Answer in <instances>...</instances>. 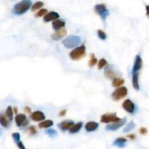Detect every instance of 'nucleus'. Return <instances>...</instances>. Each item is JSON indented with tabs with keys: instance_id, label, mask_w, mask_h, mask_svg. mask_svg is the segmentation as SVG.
<instances>
[{
	"instance_id": "obj_1",
	"label": "nucleus",
	"mask_w": 149,
	"mask_h": 149,
	"mask_svg": "<svg viewBox=\"0 0 149 149\" xmlns=\"http://www.w3.org/2000/svg\"><path fill=\"white\" fill-rule=\"evenodd\" d=\"M31 0H21L18 3L15 4L13 9V14L17 15H21L26 13L31 7Z\"/></svg>"
},
{
	"instance_id": "obj_2",
	"label": "nucleus",
	"mask_w": 149,
	"mask_h": 149,
	"mask_svg": "<svg viewBox=\"0 0 149 149\" xmlns=\"http://www.w3.org/2000/svg\"><path fill=\"white\" fill-rule=\"evenodd\" d=\"M81 39L80 36L72 35V36H68L65 39H63L62 41V44L65 47L71 49V48L77 47V45L81 43Z\"/></svg>"
},
{
	"instance_id": "obj_3",
	"label": "nucleus",
	"mask_w": 149,
	"mask_h": 149,
	"mask_svg": "<svg viewBox=\"0 0 149 149\" xmlns=\"http://www.w3.org/2000/svg\"><path fill=\"white\" fill-rule=\"evenodd\" d=\"M86 54V47L84 45L77 47L69 54L70 58L74 61H78L84 57Z\"/></svg>"
},
{
	"instance_id": "obj_4",
	"label": "nucleus",
	"mask_w": 149,
	"mask_h": 149,
	"mask_svg": "<svg viewBox=\"0 0 149 149\" xmlns=\"http://www.w3.org/2000/svg\"><path fill=\"white\" fill-rule=\"evenodd\" d=\"M95 13L103 19V20L107 18L109 15V11L104 4H97L94 7Z\"/></svg>"
},
{
	"instance_id": "obj_5",
	"label": "nucleus",
	"mask_w": 149,
	"mask_h": 149,
	"mask_svg": "<svg viewBox=\"0 0 149 149\" xmlns=\"http://www.w3.org/2000/svg\"><path fill=\"white\" fill-rule=\"evenodd\" d=\"M128 93V90L127 89V87H118L117 89L114 90L113 92L111 95L112 98L113 99L116 101H118V100H121V99L124 98L125 96H127Z\"/></svg>"
},
{
	"instance_id": "obj_6",
	"label": "nucleus",
	"mask_w": 149,
	"mask_h": 149,
	"mask_svg": "<svg viewBox=\"0 0 149 149\" xmlns=\"http://www.w3.org/2000/svg\"><path fill=\"white\" fill-rule=\"evenodd\" d=\"M15 124L18 127H25L29 125V122L27 119V117L25 114L23 113H18L15 117Z\"/></svg>"
},
{
	"instance_id": "obj_7",
	"label": "nucleus",
	"mask_w": 149,
	"mask_h": 149,
	"mask_svg": "<svg viewBox=\"0 0 149 149\" xmlns=\"http://www.w3.org/2000/svg\"><path fill=\"white\" fill-rule=\"evenodd\" d=\"M127 122L126 118H124V119H121L120 120L116 121V122H112L111 124H109L106 127V130L109 131H116L117 130H119V128L122 127Z\"/></svg>"
},
{
	"instance_id": "obj_8",
	"label": "nucleus",
	"mask_w": 149,
	"mask_h": 149,
	"mask_svg": "<svg viewBox=\"0 0 149 149\" xmlns=\"http://www.w3.org/2000/svg\"><path fill=\"white\" fill-rule=\"evenodd\" d=\"M120 119V118L116 116V113H106V114L102 115L100 118V122L102 123H112Z\"/></svg>"
},
{
	"instance_id": "obj_9",
	"label": "nucleus",
	"mask_w": 149,
	"mask_h": 149,
	"mask_svg": "<svg viewBox=\"0 0 149 149\" xmlns=\"http://www.w3.org/2000/svg\"><path fill=\"white\" fill-rule=\"evenodd\" d=\"M122 108L130 113H133L135 110V106L133 102L130 99H127L122 103Z\"/></svg>"
},
{
	"instance_id": "obj_10",
	"label": "nucleus",
	"mask_w": 149,
	"mask_h": 149,
	"mask_svg": "<svg viewBox=\"0 0 149 149\" xmlns=\"http://www.w3.org/2000/svg\"><path fill=\"white\" fill-rule=\"evenodd\" d=\"M67 34V31L65 29H61L60 30L56 31L51 36L52 39L54 41H59L62 39L64 36H66Z\"/></svg>"
},
{
	"instance_id": "obj_11",
	"label": "nucleus",
	"mask_w": 149,
	"mask_h": 149,
	"mask_svg": "<svg viewBox=\"0 0 149 149\" xmlns=\"http://www.w3.org/2000/svg\"><path fill=\"white\" fill-rule=\"evenodd\" d=\"M30 117L34 122H41V121H43L45 119V115L42 111H36L31 113Z\"/></svg>"
},
{
	"instance_id": "obj_12",
	"label": "nucleus",
	"mask_w": 149,
	"mask_h": 149,
	"mask_svg": "<svg viewBox=\"0 0 149 149\" xmlns=\"http://www.w3.org/2000/svg\"><path fill=\"white\" fill-rule=\"evenodd\" d=\"M143 67V60L139 55L135 57V63H134L133 68H132V72H138V71L142 68Z\"/></svg>"
},
{
	"instance_id": "obj_13",
	"label": "nucleus",
	"mask_w": 149,
	"mask_h": 149,
	"mask_svg": "<svg viewBox=\"0 0 149 149\" xmlns=\"http://www.w3.org/2000/svg\"><path fill=\"white\" fill-rule=\"evenodd\" d=\"M59 14L56 12H49V13H47L43 17V20L45 22H49L52 21V20H55L58 19L59 17Z\"/></svg>"
},
{
	"instance_id": "obj_14",
	"label": "nucleus",
	"mask_w": 149,
	"mask_h": 149,
	"mask_svg": "<svg viewBox=\"0 0 149 149\" xmlns=\"http://www.w3.org/2000/svg\"><path fill=\"white\" fill-rule=\"evenodd\" d=\"M74 122L71 120H65V121H63L61 122V123H59L58 125V127L62 131L65 132V131L68 130H69L70 128L73 125H74Z\"/></svg>"
},
{
	"instance_id": "obj_15",
	"label": "nucleus",
	"mask_w": 149,
	"mask_h": 149,
	"mask_svg": "<svg viewBox=\"0 0 149 149\" xmlns=\"http://www.w3.org/2000/svg\"><path fill=\"white\" fill-rule=\"evenodd\" d=\"M65 22L63 20H61V19H57V20H53L52 22V29L55 31H58L60 29H63V28L65 26Z\"/></svg>"
},
{
	"instance_id": "obj_16",
	"label": "nucleus",
	"mask_w": 149,
	"mask_h": 149,
	"mask_svg": "<svg viewBox=\"0 0 149 149\" xmlns=\"http://www.w3.org/2000/svg\"><path fill=\"white\" fill-rule=\"evenodd\" d=\"M99 127V124L95 122H87V124L85 125V130L87 132H93V131H95Z\"/></svg>"
},
{
	"instance_id": "obj_17",
	"label": "nucleus",
	"mask_w": 149,
	"mask_h": 149,
	"mask_svg": "<svg viewBox=\"0 0 149 149\" xmlns=\"http://www.w3.org/2000/svg\"><path fill=\"white\" fill-rule=\"evenodd\" d=\"M132 86L134 89L136 90H139V74L138 72H132Z\"/></svg>"
},
{
	"instance_id": "obj_18",
	"label": "nucleus",
	"mask_w": 149,
	"mask_h": 149,
	"mask_svg": "<svg viewBox=\"0 0 149 149\" xmlns=\"http://www.w3.org/2000/svg\"><path fill=\"white\" fill-rule=\"evenodd\" d=\"M127 140L125 138H118L113 141V145L114 146L118 147V148H124L127 143Z\"/></svg>"
},
{
	"instance_id": "obj_19",
	"label": "nucleus",
	"mask_w": 149,
	"mask_h": 149,
	"mask_svg": "<svg viewBox=\"0 0 149 149\" xmlns=\"http://www.w3.org/2000/svg\"><path fill=\"white\" fill-rule=\"evenodd\" d=\"M82 126H83V122H81L74 124V125L71 126V127L69 129V132L71 134L77 133L78 132H79L80 130H81V127H82Z\"/></svg>"
},
{
	"instance_id": "obj_20",
	"label": "nucleus",
	"mask_w": 149,
	"mask_h": 149,
	"mask_svg": "<svg viewBox=\"0 0 149 149\" xmlns=\"http://www.w3.org/2000/svg\"><path fill=\"white\" fill-rule=\"evenodd\" d=\"M105 76L107 77L108 79H113L116 78V74H115L114 71H113V69L109 67H107V68L105 69L104 71Z\"/></svg>"
},
{
	"instance_id": "obj_21",
	"label": "nucleus",
	"mask_w": 149,
	"mask_h": 149,
	"mask_svg": "<svg viewBox=\"0 0 149 149\" xmlns=\"http://www.w3.org/2000/svg\"><path fill=\"white\" fill-rule=\"evenodd\" d=\"M0 124L4 128H8L10 125V121L4 116V115L1 114L0 116Z\"/></svg>"
},
{
	"instance_id": "obj_22",
	"label": "nucleus",
	"mask_w": 149,
	"mask_h": 149,
	"mask_svg": "<svg viewBox=\"0 0 149 149\" xmlns=\"http://www.w3.org/2000/svg\"><path fill=\"white\" fill-rule=\"evenodd\" d=\"M54 124L53 121L50 120V119H47V120L43 121V122H41L39 124V128H49L51 126H52Z\"/></svg>"
},
{
	"instance_id": "obj_23",
	"label": "nucleus",
	"mask_w": 149,
	"mask_h": 149,
	"mask_svg": "<svg viewBox=\"0 0 149 149\" xmlns=\"http://www.w3.org/2000/svg\"><path fill=\"white\" fill-rule=\"evenodd\" d=\"M125 83V80L121 78H115L112 81V85L114 87H119Z\"/></svg>"
},
{
	"instance_id": "obj_24",
	"label": "nucleus",
	"mask_w": 149,
	"mask_h": 149,
	"mask_svg": "<svg viewBox=\"0 0 149 149\" xmlns=\"http://www.w3.org/2000/svg\"><path fill=\"white\" fill-rule=\"evenodd\" d=\"M13 109L11 106H8L7 108V110H6L5 112V115H6V117L9 119V120L11 122L13 119Z\"/></svg>"
},
{
	"instance_id": "obj_25",
	"label": "nucleus",
	"mask_w": 149,
	"mask_h": 149,
	"mask_svg": "<svg viewBox=\"0 0 149 149\" xmlns=\"http://www.w3.org/2000/svg\"><path fill=\"white\" fill-rule=\"evenodd\" d=\"M135 126V123H134L133 122H130V123H128L127 125H126V127H125V128H124L123 130V132H130L131 130H132L134 129Z\"/></svg>"
},
{
	"instance_id": "obj_26",
	"label": "nucleus",
	"mask_w": 149,
	"mask_h": 149,
	"mask_svg": "<svg viewBox=\"0 0 149 149\" xmlns=\"http://www.w3.org/2000/svg\"><path fill=\"white\" fill-rule=\"evenodd\" d=\"M45 133H46L47 135H49L50 138H56L57 135H58V132H57V131L54 129L47 130L45 131Z\"/></svg>"
},
{
	"instance_id": "obj_27",
	"label": "nucleus",
	"mask_w": 149,
	"mask_h": 149,
	"mask_svg": "<svg viewBox=\"0 0 149 149\" xmlns=\"http://www.w3.org/2000/svg\"><path fill=\"white\" fill-rule=\"evenodd\" d=\"M44 6V3L42 1H36V3L33 4L31 6V10L32 11H36V10H39L41 7H42Z\"/></svg>"
},
{
	"instance_id": "obj_28",
	"label": "nucleus",
	"mask_w": 149,
	"mask_h": 149,
	"mask_svg": "<svg viewBox=\"0 0 149 149\" xmlns=\"http://www.w3.org/2000/svg\"><path fill=\"white\" fill-rule=\"evenodd\" d=\"M97 63V58H95L94 54H91V55H90V61H89V65H90V67H93L94 65H96Z\"/></svg>"
},
{
	"instance_id": "obj_29",
	"label": "nucleus",
	"mask_w": 149,
	"mask_h": 149,
	"mask_svg": "<svg viewBox=\"0 0 149 149\" xmlns=\"http://www.w3.org/2000/svg\"><path fill=\"white\" fill-rule=\"evenodd\" d=\"M97 36H98L101 40H105V39H106V38H107V35H106V32L103 31L101 30V29L97 30Z\"/></svg>"
},
{
	"instance_id": "obj_30",
	"label": "nucleus",
	"mask_w": 149,
	"mask_h": 149,
	"mask_svg": "<svg viewBox=\"0 0 149 149\" xmlns=\"http://www.w3.org/2000/svg\"><path fill=\"white\" fill-rule=\"evenodd\" d=\"M108 65V62L106 59L104 58H101L98 62V68L99 69H102L103 68L106 67Z\"/></svg>"
},
{
	"instance_id": "obj_31",
	"label": "nucleus",
	"mask_w": 149,
	"mask_h": 149,
	"mask_svg": "<svg viewBox=\"0 0 149 149\" xmlns=\"http://www.w3.org/2000/svg\"><path fill=\"white\" fill-rule=\"evenodd\" d=\"M47 13V10H46V9H41L40 10H39V11L36 13L35 16H36V17H41V16H45Z\"/></svg>"
},
{
	"instance_id": "obj_32",
	"label": "nucleus",
	"mask_w": 149,
	"mask_h": 149,
	"mask_svg": "<svg viewBox=\"0 0 149 149\" xmlns=\"http://www.w3.org/2000/svg\"><path fill=\"white\" fill-rule=\"evenodd\" d=\"M12 137H13V140L16 143L20 141V135L19 132H14V133L12 134Z\"/></svg>"
},
{
	"instance_id": "obj_33",
	"label": "nucleus",
	"mask_w": 149,
	"mask_h": 149,
	"mask_svg": "<svg viewBox=\"0 0 149 149\" xmlns=\"http://www.w3.org/2000/svg\"><path fill=\"white\" fill-rule=\"evenodd\" d=\"M27 132H29L31 135H34L37 133L36 129L35 128V127H33V126L29 127L27 129Z\"/></svg>"
},
{
	"instance_id": "obj_34",
	"label": "nucleus",
	"mask_w": 149,
	"mask_h": 149,
	"mask_svg": "<svg viewBox=\"0 0 149 149\" xmlns=\"http://www.w3.org/2000/svg\"><path fill=\"white\" fill-rule=\"evenodd\" d=\"M139 132L141 135H146L147 132H148V130H147V129L146 127H141V129H140Z\"/></svg>"
},
{
	"instance_id": "obj_35",
	"label": "nucleus",
	"mask_w": 149,
	"mask_h": 149,
	"mask_svg": "<svg viewBox=\"0 0 149 149\" xmlns=\"http://www.w3.org/2000/svg\"><path fill=\"white\" fill-rule=\"evenodd\" d=\"M17 146L19 148V149H26V147H25V146L23 145V143L21 142V141H19L18 143H17Z\"/></svg>"
},
{
	"instance_id": "obj_36",
	"label": "nucleus",
	"mask_w": 149,
	"mask_h": 149,
	"mask_svg": "<svg viewBox=\"0 0 149 149\" xmlns=\"http://www.w3.org/2000/svg\"><path fill=\"white\" fill-rule=\"evenodd\" d=\"M66 111H67L65 110V109H63V110H62V111H61L59 113V116H65V113H66Z\"/></svg>"
},
{
	"instance_id": "obj_37",
	"label": "nucleus",
	"mask_w": 149,
	"mask_h": 149,
	"mask_svg": "<svg viewBox=\"0 0 149 149\" xmlns=\"http://www.w3.org/2000/svg\"><path fill=\"white\" fill-rule=\"evenodd\" d=\"M127 138H130L131 140H134L135 138V135L134 134H131V135H127Z\"/></svg>"
},
{
	"instance_id": "obj_38",
	"label": "nucleus",
	"mask_w": 149,
	"mask_h": 149,
	"mask_svg": "<svg viewBox=\"0 0 149 149\" xmlns=\"http://www.w3.org/2000/svg\"><path fill=\"white\" fill-rule=\"evenodd\" d=\"M25 111L27 112L28 113H30L31 111V109L30 107H26L25 108Z\"/></svg>"
},
{
	"instance_id": "obj_39",
	"label": "nucleus",
	"mask_w": 149,
	"mask_h": 149,
	"mask_svg": "<svg viewBox=\"0 0 149 149\" xmlns=\"http://www.w3.org/2000/svg\"><path fill=\"white\" fill-rule=\"evenodd\" d=\"M146 15L149 17V5L146 6Z\"/></svg>"
}]
</instances>
